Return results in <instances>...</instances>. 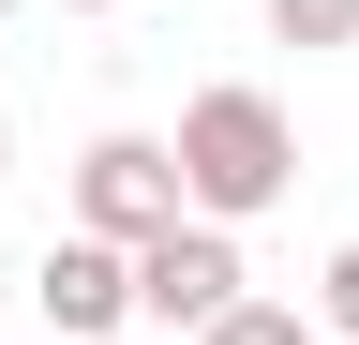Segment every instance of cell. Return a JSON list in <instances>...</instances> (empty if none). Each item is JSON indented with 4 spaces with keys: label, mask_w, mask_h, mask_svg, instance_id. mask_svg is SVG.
I'll return each mask as SVG.
<instances>
[{
    "label": "cell",
    "mask_w": 359,
    "mask_h": 345,
    "mask_svg": "<svg viewBox=\"0 0 359 345\" xmlns=\"http://www.w3.org/2000/svg\"><path fill=\"white\" fill-rule=\"evenodd\" d=\"M0 15H15V0H0Z\"/></svg>",
    "instance_id": "10"
},
{
    "label": "cell",
    "mask_w": 359,
    "mask_h": 345,
    "mask_svg": "<svg viewBox=\"0 0 359 345\" xmlns=\"http://www.w3.org/2000/svg\"><path fill=\"white\" fill-rule=\"evenodd\" d=\"M30 300H45V345H105L120 315H135V255L120 240H45V271H30Z\"/></svg>",
    "instance_id": "4"
},
{
    "label": "cell",
    "mask_w": 359,
    "mask_h": 345,
    "mask_svg": "<svg viewBox=\"0 0 359 345\" xmlns=\"http://www.w3.org/2000/svg\"><path fill=\"white\" fill-rule=\"evenodd\" d=\"M60 15H120V0H60Z\"/></svg>",
    "instance_id": "9"
},
{
    "label": "cell",
    "mask_w": 359,
    "mask_h": 345,
    "mask_svg": "<svg viewBox=\"0 0 359 345\" xmlns=\"http://www.w3.org/2000/svg\"><path fill=\"white\" fill-rule=\"evenodd\" d=\"M180 226V150L165 136H90L75 150V240H165Z\"/></svg>",
    "instance_id": "2"
},
{
    "label": "cell",
    "mask_w": 359,
    "mask_h": 345,
    "mask_svg": "<svg viewBox=\"0 0 359 345\" xmlns=\"http://www.w3.org/2000/svg\"><path fill=\"white\" fill-rule=\"evenodd\" d=\"M269 46H299V60L359 46V0H269Z\"/></svg>",
    "instance_id": "5"
},
{
    "label": "cell",
    "mask_w": 359,
    "mask_h": 345,
    "mask_svg": "<svg viewBox=\"0 0 359 345\" xmlns=\"http://www.w3.org/2000/svg\"><path fill=\"white\" fill-rule=\"evenodd\" d=\"M165 150H180V210H195V226H255V210H285V181H299V120L269 91H195Z\"/></svg>",
    "instance_id": "1"
},
{
    "label": "cell",
    "mask_w": 359,
    "mask_h": 345,
    "mask_svg": "<svg viewBox=\"0 0 359 345\" xmlns=\"http://www.w3.org/2000/svg\"><path fill=\"white\" fill-rule=\"evenodd\" d=\"M195 345H314V315H299V300H240V315H210Z\"/></svg>",
    "instance_id": "7"
},
{
    "label": "cell",
    "mask_w": 359,
    "mask_h": 345,
    "mask_svg": "<svg viewBox=\"0 0 359 345\" xmlns=\"http://www.w3.org/2000/svg\"><path fill=\"white\" fill-rule=\"evenodd\" d=\"M299 315H314V345H359V240H330V271H314Z\"/></svg>",
    "instance_id": "6"
},
{
    "label": "cell",
    "mask_w": 359,
    "mask_h": 345,
    "mask_svg": "<svg viewBox=\"0 0 359 345\" xmlns=\"http://www.w3.org/2000/svg\"><path fill=\"white\" fill-rule=\"evenodd\" d=\"M255 271H240V226H195L180 210L165 240H135V315H165V330H210V315H240Z\"/></svg>",
    "instance_id": "3"
},
{
    "label": "cell",
    "mask_w": 359,
    "mask_h": 345,
    "mask_svg": "<svg viewBox=\"0 0 359 345\" xmlns=\"http://www.w3.org/2000/svg\"><path fill=\"white\" fill-rule=\"evenodd\" d=\"M0 181H15V120H0Z\"/></svg>",
    "instance_id": "8"
}]
</instances>
